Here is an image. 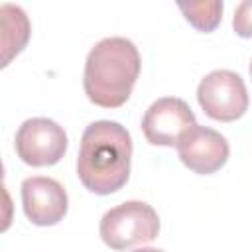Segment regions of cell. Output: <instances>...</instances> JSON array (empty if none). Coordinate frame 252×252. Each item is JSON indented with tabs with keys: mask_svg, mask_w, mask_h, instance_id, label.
<instances>
[{
	"mask_svg": "<svg viewBox=\"0 0 252 252\" xmlns=\"http://www.w3.org/2000/svg\"><path fill=\"white\" fill-rule=\"evenodd\" d=\"M130 159L132 138L128 130L114 120H96L81 136L77 175L89 191L110 195L126 185Z\"/></svg>",
	"mask_w": 252,
	"mask_h": 252,
	"instance_id": "cell-1",
	"label": "cell"
},
{
	"mask_svg": "<svg viewBox=\"0 0 252 252\" xmlns=\"http://www.w3.org/2000/svg\"><path fill=\"white\" fill-rule=\"evenodd\" d=\"M232 28L240 37H252V0H244L236 6Z\"/></svg>",
	"mask_w": 252,
	"mask_h": 252,
	"instance_id": "cell-11",
	"label": "cell"
},
{
	"mask_svg": "<svg viewBox=\"0 0 252 252\" xmlns=\"http://www.w3.org/2000/svg\"><path fill=\"white\" fill-rule=\"evenodd\" d=\"M0 18H2V67H6L12 61V57L26 47L32 28L26 12L14 4H2Z\"/></svg>",
	"mask_w": 252,
	"mask_h": 252,
	"instance_id": "cell-9",
	"label": "cell"
},
{
	"mask_svg": "<svg viewBox=\"0 0 252 252\" xmlns=\"http://www.w3.org/2000/svg\"><path fill=\"white\" fill-rule=\"evenodd\" d=\"M100 238L112 250L150 242L159 232V217L144 201H126L104 213L100 219Z\"/></svg>",
	"mask_w": 252,
	"mask_h": 252,
	"instance_id": "cell-3",
	"label": "cell"
},
{
	"mask_svg": "<svg viewBox=\"0 0 252 252\" xmlns=\"http://www.w3.org/2000/svg\"><path fill=\"white\" fill-rule=\"evenodd\" d=\"M179 10L183 12L185 20L199 32H213L222 18V2L219 0L191 2V4L179 2Z\"/></svg>",
	"mask_w": 252,
	"mask_h": 252,
	"instance_id": "cell-10",
	"label": "cell"
},
{
	"mask_svg": "<svg viewBox=\"0 0 252 252\" xmlns=\"http://www.w3.org/2000/svg\"><path fill=\"white\" fill-rule=\"evenodd\" d=\"M177 152L185 167L199 175H209L226 163L230 148L220 132L195 124L179 140Z\"/></svg>",
	"mask_w": 252,
	"mask_h": 252,
	"instance_id": "cell-7",
	"label": "cell"
},
{
	"mask_svg": "<svg viewBox=\"0 0 252 252\" xmlns=\"http://www.w3.org/2000/svg\"><path fill=\"white\" fill-rule=\"evenodd\" d=\"M195 114L183 98L163 96L150 104L142 118V132L154 146H175L183 134L193 128Z\"/></svg>",
	"mask_w": 252,
	"mask_h": 252,
	"instance_id": "cell-6",
	"label": "cell"
},
{
	"mask_svg": "<svg viewBox=\"0 0 252 252\" xmlns=\"http://www.w3.org/2000/svg\"><path fill=\"white\" fill-rule=\"evenodd\" d=\"M138 47L126 37H104L87 55L83 87L91 102L102 108L122 106L140 75Z\"/></svg>",
	"mask_w": 252,
	"mask_h": 252,
	"instance_id": "cell-2",
	"label": "cell"
},
{
	"mask_svg": "<svg viewBox=\"0 0 252 252\" xmlns=\"http://www.w3.org/2000/svg\"><path fill=\"white\" fill-rule=\"evenodd\" d=\"M250 77H252V63H250Z\"/></svg>",
	"mask_w": 252,
	"mask_h": 252,
	"instance_id": "cell-13",
	"label": "cell"
},
{
	"mask_svg": "<svg viewBox=\"0 0 252 252\" xmlns=\"http://www.w3.org/2000/svg\"><path fill=\"white\" fill-rule=\"evenodd\" d=\"M18 158L33 167H45L57 163L67 152L65 130L49 118H28L16 132Z\"/></svg>",
	"mask_w": 252,
	"mask_h": 252,
	"instance_id": "cell-5",
	"label": "cell"
},
{
	"mask_svg": "<svg viewBox=\"0 0 252 252\" xmlns=\"http://www.w3.org/2000/svg\"><path fill=\"white\" fill-rule=\"evenodd\" d=\"M132 252H163V250H159V248H136V250H132Z\"/></svg>",
	"mask_w": 252,
	"mask_h": 252,
	"instance_id": "cell-12",
	"label": "cell"
},
{
	"mask_svg": "<svg viewBox=\"0 0 252 252\" xmlns=\"http://www.w3.org/2000/svg\"><path fill=\"white\" fill-rule=\"evenodd\" d=\"M197 100L213 120L232 122L248 110V91L242 77L228 69L205 75L197 87Z\"/></svg>",
	"mask_w": 252,
	"mask_h": 252,
	"instance_id": "cell-4",
	"label": "cell"
},
{
	"mask_svg": "<svg viewBox=\"0 0 252 252\" xmlns=\"http://www.w3.org/2000/svg\"><path fill=\"white\" fill-rule=\"evenodd\" d=\"M22 207L26 217L37 226L57 224L69 207L67 191L53 177L33 175L22 183Z\"/></svg>",
	"mask_w": 252,
	"mask_h": 252,
	"instance_id": "cell-8",
	"label": "cell"
}]
</instances>
